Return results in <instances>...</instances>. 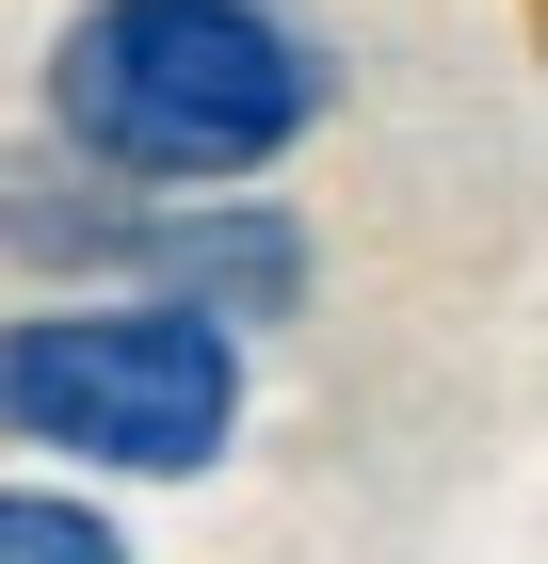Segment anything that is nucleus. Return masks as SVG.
<instances>
[{"label": "nucleus", "mask_w": 548, "mask_h": 564, "mask_svg": "<svg viewBox=\"0 0 548 564\" xmlns=\"http://www.w3.org/2000/svg\"><path fill=\"white\" fill-rule=\"evenodd\" d=\"M339 113V65L258 0H82L49 33V130L114 194H226Z\"/></svg>", "instance_id": "nucleus-1"}, {"label": "nucleus", "mask_w": 548, "mask_h": 564, "mask_svg": "<svg viewBox=\"0 0 548 564\" xmlns=\"http://www.w3.org/2000/svg\"><path fill=\"white\" fill-rule=\"evenodd\" d=\"M0 420L33 452H82L129 484H194L243 435V339H211L162 291H65L0 323Z\"/></svg>", "instance_id": "nucleus-2"}, {"label": "nucleus", "mask_w": 548, "mask_h": 564, "mask_svg": "<svg viewBox=\"0 0 548 564\" xmlns=\"http://www.w3.org/2000/svg\"><path fill=\"white\" fill-rule=\"evenodd\" d=\"M146 274L211 339H243V323H291L307 306V226L258 210V194H194V210H146Z\"/></svg>", "instance_id": "nucleus-3"}, {"label": "nucleus", "mask_w": 548, "mask_h": 564, "mask_svg": "<svg viewBox=\"0 0 548 564\" xmlns=\"http://www.w3.org/2000/svg\"><path fill=\"white\" fill-rule=\"evenodd\" d=\"M0 259L33 274H146V194L82 162H0Z\"/></svg>", "instance_id": "nucleus-4"}, {"label": "nucleus", "mask_w": 548, "mask_h": 564, "mask_svg": "<svg viewBox=\"0 0 548 564\" xmlns=\"http://www.w3.org/2000/svg\"><path fill=\"white\" fill-rule=\"evenodd\" d=\"M0 564H129V532L97 500H49V484H0Z\"/></svg>", "instance_id": "nucleus-5"}]
</instances>
